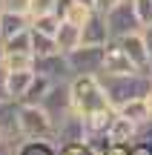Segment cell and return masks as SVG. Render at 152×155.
<instances>
[{
	"label": "cell",
	"mask_w": 152,
	"mask_h": 155,
	"mask_svg": "<svg viewBox=\"0 0 152 155\" xmlns=\"http://www.w3.org/2000/svg\"><path fill=\"white\" fill-rule=\"evenodd\" d=\"M29 29V15L23 12H9V9H0V40L11 38V35Z\"/></svg>",
	"instance_id": "4fadbf2b"
},
{
	"label": "cell",
	"mask_w": 152,
	"mask_h": 155,
	"mask_svg": "<svg viewBox=\"0 0 152 155\" xmlns=\"http://www.w3.org/2000/svg\"><path fill=\"white\" fill-rule=\"evenodd\" d=\"M0 101H11L9 98V86H6V66L0 63Z\"/></svg>",
	"instance_id": "4dcf8cb0"
},
{
	"label": "cell",
	"mask_w": 152,
	"mask_h": 155,
	"mask_svg": "<svg viewBox=\"0 0 152 155\" xmlns=\"http://www.w3.org/2000/svg\"><path fill=\"white\" fill-rule=\"evenodd\" d=\"M29 6H32V0H0V9L23 12V15H29Z\"/></svg>",
	"instance_id": "4316f807"
},
{
	"label": "cell",
	"mask_w": 152,
	"mask_h": 155,
	"mask_svg": "<svg viewBox=\"0 0 152 155\" xmlns=\"http://www.w3.org/2000/svg\"><path fill=\"white\" fill-rule=\"evenodd\" d=\"M40 106L46 109V115L52 118V124H60L63 118L72 112V95H69V81H55L49 83V89L40 98Z\"/></svg>",
	"instance_id": "277c9868"
},
{
	"label": "cell",
	"mask_w": 152,
	"mask_h": 155,
	"mask_svg": "<svg viewBox=\"0 0 152 155\" xmlns=\"http://www.w3.org/2000/svg\"><path fill=\"white\" fill-rule=\"evenodd\" d=\"M80 43H89V46H106L109 43L106 17H103L101 12L92 9V15L86 17V23L80 26Z\"/></svg>",
	"instance_id": "9c48e42d"
},
{
	"label": "cell",
	"mask_w": 152,
	"mask_h": 155,
	"mask_svg": "<svg viewBox=\"0 0 152 155\" xmlns=\"http://www.w3.org/2000/svg\"><path fill=\"white\" fill-rule=\"evenodd\" d=\"M57 155H101V152H95L86 141H69V144L57 147Z\"/></svg>",
	"instance_id": "603a6c76"
},
{
	"label": "cell",
	"mask_w": 152,
	"mask_h": 155,
	"mask_svg": "<svg viewBox=\"0 0 152 155\" xmlns=\"http://www.w3.org/2000/svg\"><path fill=\"white\" fill-rule=\"evenodd\" d=\"M144 101H147V106H149V115H152V86L147 89V95H144Z\"/></svg>",
	"instance_id": "d6a6232c"
},
{
	"label": "cell",
	"mask_w": 152,
	"mask_h": 155,
	"mask_svg": "<svg viewBox=\"0 0 152 155\" xmlns=\"http://www.w3.org/2000/svg\"><path fill=\"white\" fill-rule=\"evenodd\" d=\"M103 83V92H106L109 104L118 109L121 104H126V101L132 98H144L147 95V89L152 86V78L149 72H144V69H138V72L132 75H98Z\"/></svg>",
	"instance_id": "7a4b0ae2"
},
{
	"label": "cell",
	"mask_w": 152,
	"mask_h": 155,
	"mask_svg": "<svg viewBox=\"0 0 152 155\" xmlns=\"http://www.w3.org/2000/svg\"><path fill=\"white\" fill-rule=\"evenodd\" d=\"M0 43H3V52H32V32L23 29V32L11 35V38L0 40Z\"/></svg>",
	"instance_id": "d6986e66"
},
{
	"label": "cell",
	"mask_w": 152,
	"mask_h": 155,
	"mask_svg": "<svg viewBox=\"0 0 152 155\" xmlns=\"http://www.w3.org/2000/svg\"><path fill=\"white\" fill-rule=\"evenodd\" d=\"M138 72V66L132 63V58L124 52V46L118 40H109L106 49H103V66L101 75H132Z\"/></svg>",
	"instance_id": "ba28073f"
},
{
	"label": "cell",
	"mask_w": 152,
	"mask_h": 155,
	"mask_svg": "<svg viewBox=\"0 0 152 155\" xmlns=\"http://www.w3.org/2000/svg\"><path fill=\"white\" fill-rule=\"evenodd\" d=\"M89 15H92V6H83V3H78V0H72V6L66 9V15H63V17H66V20H72L75 26H83Z\"/></svg>",
	"instance_id": "7402d4cb"
},
{
	"label": "cell",
	"mask_w": 152,
	"mask_h": 155,
	"mask_svg": "<svg viewBox=\"0 0 152 155\" xmlns=\"http://www.w3.org/2000/svg\"><path fill=\"white\" fill-rule=\"evenodd\" d=\"M55 3H57V0H32V6H29V17L46 15V12H55Z\"/></svg>",
	"instance_id": "484cf974"
},
{
	"label": "cell",
	"mask_w": 152,
	"mask_h": 155,
	"mask_svg": "<svg viewBox=\"0 0 152 155\" xmlns=\"http://www.w3.org/2000/svg\"><path fill=\"white\" fill-rule=\"evenodd\" d=\"M118 43L124 46V52H126V55L132 58V63H135L138 69H144V72H149L152 61H149L147 43H144V38H141V29H138V32H129V35H124V38H118Z\"/></svg>",
	"instance_id": "30bf717a"
},
{
	"label": "cell",
	"mask_w": 152,
	"mask_h": 155,
	"mask_svg": "<svg viewBox=\"0 0 152 155\" xmlns=\"http://www.w3.org/2000/svg\"><path fill=\"white\" fill-rule=\"evenodd\" d=\"M115 112H118V115H124V118H129V121H135L138 127H144V124L152 121L149 106H147V101H144V98H132V101H126V104H121Z\"/></svg>",
	"instance_id": "9a60e30c"
},
{
	"label": "cell",
	"mask_w": 152,
	"mask_h": 155,
	"mask_svg": "<svg viewBox=\"0 0 152 155\" xmlns=\"http://www.w3.org/2000/svg\"><path fill=\"white\" fill-rule=\"evenodd\" d=\"M17 129L23 138H52L55 141V124L46 115L40 104H17Z\"/></svg>",
	"instance_id": "3957f363"
},
{
	"label": "cell",
	"mask_w": 152,
	"mask_h": 155,
	"mask_svg": "<svg viewBox=\"0 0 152 155\" xmlns=\"http://www.w3.org/2000/svg\"><path fill=\"white\" fill-rule=\"evenodd\" d=\"M141 38H144V43H147L149 61H152V23H149V26H141Z\"/></svg>",
	"instance_id": "1f68e13d"
},
{
	"label": "cell",
	"mask_w": 152,
	"mask_h": 155,
	"mask_svg": "<svg viewBox=\"0 0 152 155\" xmlns=\"http://www.w3.org/2000/svg\"><path fill=\"white\" fill-rule=\"evenodd\" d=\"M3 66H6V72L32 69L34 66V55H32V52H6V55H3Z\"/></svg>",
	"instance_id": "ac0fdd59"
},
{
	"label": "cell",
	"mask_w": 152,
	"mask_h": 155,
	"mask_svg": "<svg viewBox=\"0 0 152 155\" xmlns=\"http://www.w3.org/2000/svg\"><path fill=\"white\" fill-rule=\"evenodd\" d=\"M57 26H60V17H57L55 12H46V15H34V17H29V29H34V32H43V35H52V38H55Z\"/></svg>",
	"instance_id": "e0dca14e"
},
{
	"label": "cell",
	"mask_w": 152,
	"mask_h": 155,
	"mask_svg": "<svg viewBox=\"0 0 152 155\" xmlns=\"http://www.w3.org/2000/svg\"><path fill=\"white\" fill-rule=\"evenodd\" d=\"M3 55H6V52H3V43H0V63H3Z\"/></svg>",
	"instance_id": "e575fe53"
},
{
	"label": "cell",
	"mask_w": 152,
	"mask_h": 155,
	"mask_svg": "<svg viewBox=\"0 0 152 155\" xmlns=\"http://www.w3.org/2000/svg\"><path fill=\"white\" fill-rule=\"evenodd\" d=\"M101 155H129V144H106Z\"/></svg>",
	"instance_id": "f1b7e54d"
},
{
	"label": "cell",
	"mask_w": 152,
	"mask_h": 155,
	"mask_svg": "<svg viewBox=\"0 0 152 155\" xmlns=\"http://www.w3.org/2000/svg\"><path fill=\"white\" fill-rule=\"evenodd\" d=\"M149 78H152V66H149Z\"/></svg>",
	"instance_id": "d590c367"
},
{
	"label": "cell",
	"mask_w": 152,
	"mask_h": 155,
	"mask_svg": "<svg viewBox=\"0 0 152 155\" xmlns=\"http://www.w3.org/2000/svg\"><path fill=\"white\" fill-rule=\"evenodd\" d=\"M103 49H106V46L80 43V46H75L72 52H66L69 66H72V75H101V66H103Z\"/></svg>",
	"instance_id": "8992f818"
},
{
	"label": "cell",
	"mask_w": 152,
	"mask_h": 155,
	"mask_svg": "<svg viewBox=\"0 0 152 155\" xmlns=\"http://www.w3.org/2000/svg\"><path fill=\"white\" fill-rule=\"evenodd\" d=\"M15 155H57V144L52 138H23Z\"/></svg>",
	"instance_id": "2e32d148"
},
{
	"label": "cell",
	"mask_w": 152,
	"mask_h": 155,
	"mask_svg": "<svg viewBox=\"0 0 152 155\" xmlns=\"http://www.w3.org/2000/svg\"><path fill=\"white\" fill-rule=\"evenodd\" d=\"M29 32H32V55H52V52H57V40L52 35L34 32V29H29Z\"/></svg>",
	"instance_id": "ffe728a7"
},
{
	"label": "cell",
	"mask_w": 152,
	"mask_h": 155,
	"mask_svg": "<svg viewBox=\"0 0 152 155\" xmlns=\"http://www.w3.org/2000/svg\"><path fill=\"white\" fill-rule=\"evenodd\" d=\"M34 81V69H20V72H6V86H9V98L20 104V98L26 95L29 83Z\"/></svg>",
	"instance_id": "5bb4252c"
},
{
	"label": "cell",
	"mask_w": 152,
	"mask_h": 155,
	"mask_svg": "<svg viewBox=\"0 0 152 155\" xmlns=\"http://www.w3.org/2000/svg\"><path fill=\"white\" fill-rule=\"evenodd\" d=\"M20 141H23V138H17V135H6V132H0V155H15Z\"/></svg>",
	"instance_id": "d4e9b609"
},
{
	"label": "cell",
	"mask_w": 152,
	"mask_h": 155,
	"mask_svg": "<svg viewBox=\"0 0 152 155\" xmlns=\"http://www.w3.org/2000/svg\"><path fill=\"white\" fill-rule=\"evenodd\" d=\"M103 17H106L109 40H118V38H124V35L141 29V20H138V15H135V9H132L129 0H121V3L115 6V9H109Z\"/></svg>",
	"instance_id": "5b68a950"
},
{
	"label": "cell",
	"mask_w": 152,
	"mask_h": 155,
	"mask_svg": "<svg viewBox=\"0 0 152 155\" xmlns=\"http://www.w3.org/2000/svg\"><path fill=\"white\" fill-rule=\"evenodd\" d=\"M34 75H43L46 81H72V66H69V58L63 52H52V55H34Z\"/></svg>",
	"instance_id": "52a82bcc"
},
{
	"label": "cell",
	"mask_w": 152,
	"mask_h": 155,
	"mask_svg": "<svg viewBox=\"0 0 152 155\" xmlns=\"http://www.w3.org/2000/svg\"><path fill=\"white\" fill-rule=\"evenodd\" d=\"M132 9H135L138 20H141V26H149L152 23V0H129Z\"/></svg>",
	"instance_id": "cb8c5ba5"
},
{
	"label": "cell",
	"mask_w": 152,
	"mask_h": 155,
	"mask_svg": "<svg viewBox=\"0 0 152 155\" xmlns=\"http://www.w3.org/2000/svg\"><path fill=\"white\" fill-rule=\"evenodd\" d=\"M121 0H95V12H101V15H106L109 9H115Z\"/></svg>",
	"instance_id": "f546056e"
},
{
	"label": "cell",
	"mask_w": 152,
	"mask_h": 155,
	"mask_svg": "<svg viewBox=\"0 0 152 155\" xmlns=\"http://www.w3.org/2000/svg\"><path fill=\"white\" fill-rule=\"evenodd\" d=\"M49 83H52V81H46L43 75H34V81L29 83L26 95L20 98V104H40V98H43V92L49 89Z\"/></svg>",
	"instance_id": "44dd1931"
},
{
	"label": "cell",
	"mask_w": 152,
	"mask_h": 155,
	"mask_svg": "<svg viewBox=\"0 0 152 155\" xmlns=\"http://www.w3.org/2000/svg\"><path fill=\"white\" fill-rule=\"evenodd\" d=\"M69 95H72V109L78 112L80 118L112 106L109 98H106V92H103V83H101L98 75H75L72 81H69ZM112 109H115V106H112Z\"/></svg>",
	"instance_id": "6da1fadb"
},
{
	"label": "cell",
	"mask_w": 152,
	"mask_h": 155,
	"mask_svg": "<svg viewBox=\"0 0 152 155\" xmlns=\"http://www.w3.org/2000/svg\"><path fill=\"white\" fill-rule=\"evenodd\" d=\"M106 135H109V144H132L135 138H141V127L135 121H129V118L115 112V121H112Z\"/></svg>",
	"instance_id": "8fae6325"
},
{
	"label": "cell",
	"mask_w": 152,
	"mask_h": 155,
	"mask_svg": "<svg viewBox=\"0 0 152 155\" xmlns=\"http://www.w3.org/2000/svg\"><path fill=\"white\" fill-rule=\"evenodd\" d=\"M78 3H83V6H92V9H95V0H78Z\"/></svg>",
	"instance_id": "836d02e7"
},
{
	"label": "cell",
	"mask_w": 152,
	"mask_h": 155,
	"mask_svg": "<svg viewBox=\"0 0 152 155\" xmlns=\"http://www.w3.org/2000/svg\"><path fill=\"white\" fill-rule=\"evenodd\" d=\"M55 40H57V52H72L75 46H80V26H75L72 20L60 17V26L55 32Z\"/></svg>",
	"instance_id": "7c38bea8"
},
{
	"label": "cell",
	"mask_w": 152,
	"mask_h": 155,
	"mask_svg": "<svg viewBox=\"0 0 152 155\" xmlns=\"http://www.w3.org/2000/svg\"><path fill=\"white\" fill-rule=\"evenodd\" d=\"M129 155H152V141L135 138V141L129 144Z\"/></svg>",
	"instance_id": "83f0119b"
}]
</instances>
